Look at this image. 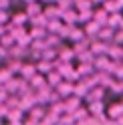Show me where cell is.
<instances>
[{
    "mask_svg": "<svg viewBox=\"0 0 123 125\" xmlns=\"http://www.w3.org/2000/svg\"><path fill=\"white\" fill-rule=\"evenodd\" d=\"M44 115V109L42 107H32V119H41Z\"/></svg>",
    "mask_w": 123,
    "mask_h": 125,
    "instance_id": "22",
    "label": "cell"
},
{
    "mask_svg": "<svg viewBox=\"0 0 123 125\" xmlns=\"http://www.w3.org/2000/svg\"><path fill=\"white\" fill-rule=\"evenodd\" d=\"M103 4H105V10H107V12H115V10H121L119 6H117V2H115V0H105Z\"/></svg>",
    "mask_w": 123,
    "mask_h": 125,
    "instance_id": "19",
    "label": "cell"
},
{
    "mask_svg": "<svg viewBox=\"0 0 123 125\" xmlns=\"http://www.w3.org/2000/svg\"><path fill=\"white\" fill-rule=\"evenodd\" d=\"M47 77H49V79H47V83L51 85V87H57V85H59L61 81H63V79H61V77H63V75H61V73L57 71V69H55V71H52V69H51V71L47 73Z\"/></svg>",
    "mask_w": 123,
    "mask_h": 125,
    "instance_id": "6",
    "label": "cell"
},
{
    "mask_svg": "<svg viewBox=\"0 0 123 125\" xmlns=\"http://www.w3.org/2000/svg\"><path fill=\"white\" fill-rule=\"evenodd\" d=\"M26 20V14H18V16H14V22L16 24H20V22H24Z\"/></svg>",
    "mask_w": 123,
    "mask_h": 125,
    "instance_id": "25",
    "label": "cell"
},
{
    "mask_svg": "<svg viewBox=\"0 0 123 125\" xmlns=\"http://www.w3.org/2000/svg\"><path fill=\"white\" fill-rule=\"evenodd\" d=\"M91 2H99V4H101V2H105V0H91Z\"/></svg>",
    "mask_w": 123,
    "mask_h": 125,
    "instance_id": "29",
    "label": "cell"
},
{
    "mask_svg": "<svg viewBox=\"0 0 123 125\" xmlns=\"http://www.w3.org/2000/svg\"><path fill=\"white\" fill-rule=\"evenodd\" d=\"M69 36L73 38V41H81V38H85V30H79V28H71V32H69Z\"/></svg>",
    "mask_w": 123,
    "mask_h": 125,
    "instance_id": "17",
    "label": "cell"
},
{
    "mask_svg": "<svg viewBox=\"0 0 123 125\" xmlns=\"http://www.w3.org/2000/svg\"><path fill=\"white\" fill-rule=\"evenodd\" d=\"M36 69H38L41 73H49L51 69H52V62H49V59H42V61L36 65Z\"/></svg>",
    "mask_w": 123,
    "mask_h": 125,
    "instance_id": "15",
    "label": "cell"
},
{
    "mask_svg": "<svg viewBox=\"0 0 123 125\" xmlns=\"http://www.w3.org/2000/svg\"><path fill=\"white\" fill-rule=\"evenodd\" d=\"M44 36H47V32L42 30V26H36L32 32H30V38H44Z\"/></svg>",
    "mask_w": 123,
    "mask_h": 125,
    "instance_id": "20",
    "label": "cell"
},
{
    "mask_svg": "<svg viewBox=\"0 0 123 125\" xmlns=\"http://www.w3.org/2000/svg\"><path fill=\"white\" fill-rule=\"evenodd\" d=\"M30 85L36 87V89H41L42 85H44V77L42 75H32V77H30Z\"/></svg>",
    "mask_w": 123,
    "mask_h": 125,
    "instance_id": "16",
    "label": "cell"
},
{
    "mask_svg": "<svg viewBox=\"0 0 123 125\" xmlns=\"http://www.w3.org/2000/svg\"><path fill=\"white\" fill-rule=\"evenodd\" d=\"M61 18H63L67 24H75V22L79 20V14H77L75 10H71V8H65L63 14H61Z\"/></svg>",
    "mask_w": 123,
    "mask_h": 125,
    "instance_id": "5",
    "label": "cell"
},
{
    "mask_svg": "<svg viewBox=\"0 0 123 125\" xmlns=\"http://www.w3.org/2000/svg\"><path fill=\"white\" fill-rule=\"evenodd\" d=\"M115 2H117V6H119V8H123V0H115Z\"/></svg>",
    "mask_w": 123,
    "mask_h": 125,
    "instance_id": "28",
    "label": "cell"
},
{
    "mask_svg": "<svg viewBox=\"0 0 123 125\" xmlns=\"http://www.w3.org/2000/svg\"><path fill=\"white\" fill-rule=\"evenodd\" d=\"M89 51L93 52L95 57H97V54H107V42L105 41H97L93 46H89Z\"/></svg>",
    "mask_w": 123,
    "mask_h": 125,
    "instance_id": "7",
    "label": "cell"
},
{
    "mask_svg": "<svg viewBox=\"0 0 123 125\" xmlns=\"http://www.w3.org/2000/svg\"><path fill=\"white\" fill-rule=\"evenodd\" d=\"M77 107H81V97L73 95V97H69V99L65 101V111H67V113H73Z\"/></svg>",
    "mask_w": 123,
    "mask_h": 125,
    "instance_id": "4",
    "label": "cell"
},
{
    "mask_svg": "<svg viewBox=\"0 0 123 125\" xmlns=\"http://www.w3.org/2000/svg\"><path fill=\"white\" fill-rule=\"evenodd\" d=\"M113 34H115V28H113V26H109V24H103V26H101V30L97 32L99 41H105V42H109L111 38H113Z\"/></svg>",
    "mask_w": 123,
    "mask_h": 125,
    "instance_id": "1",
    "label": "cell"
},
{
    "mask_svg": "<svg viewBox=\"0 0 123 125\" xmlns=\"http://www.w3.org/2000/svg\"><path fill=\"white\" fill-rule=\"evenodd\" d=\"M101 26L103 24H99L97 20H87V26H85V36H97V32L101 30Z\"/></svg>",
    "mask_w": 123,
    "mask_h": 125,
    "instance_id": "2",
    "label": "cell"
},
{
    "mask_svg": "<svg viewBox=\"0 0 123 125\" xmlns=\"http://www.w3.org/2000/svg\"><path fill=\"white\" fill-rule=\"evenodd\" d=\"M107 18H109V12H107L105 8H103V10H97V12L93 14V20H97L99 24H107Z\"/></svg>",
    "mask_w": 123,
    "mask_h": 125,
    "instance_id": "10",
    "label": "cell"
},
{
    "mask_svg": "<svg viewBox=\"0 0 123 125\" xmlns=\"http://www.w3.org/2000/svg\"><path fill=\"white\" fill-rule=\"evenodd\" d=\"M0 34H4V26H0Z\"/></svg>",
    "mask_w": 123,
    "mask_h": 125,
    "instance_id": "30",
    "label": "cell"
},
{
    "mask_svg": "<svg viewBox=\"0 0 123 125\" xmlns=\"http://www.w3.org/2000/svg\"><path fill=\"white\" fill-rule=\"evenodd\" d=\"M121 20H123V16L119 14V10H115V12H109V18H107V24H109V26H113V28H119Z\"/></svg>",
    "mask_w": 123,
    "mask_h": 125,
    "instance_id": "8",
    "label": "cell"
},
{
    "mask_svg": "<svg viewBox=\"0 0 123 125\" xmlns=\"http://www.w3.org/2000/svg\"><path fill=\"white\" fill-rule=\"evenodd\" d=\"M73 81H61L57 85V89H59V95H63V97H69V95H73Z\"/></svg>",
    "mask_w": 123,
    "mask_h": 125,
    "instance_id": "3",
    "label": "cell"
},
{
    "mask_svg": "<svg viewBox=\"0 0 123 125\" xmlns=\"http://www.w3.org/2000/svg\"><path fill=\"white\" fill-rule=\"evenodd\" d=\"M91 18H93V10H91V8L79 10V20H81V22H87V20H91Z\"/></svg>",
    "mask_w": 123,
    "mask_h": 125,
    "instance_id": "14",
    "label": "cell"
},
{
    "mask_svg": "<svg viewBox=\"0 0 123 125\" xmlns=\"http://www.w3.org/2000/svg\"><path fill=\"white\" fill-rule=\"evenodd\" d=\"M113 42H119V44H123V28H119L117 32L113 34Z\"/></svg>",
    "mask_w": 123,
    "mask_h": 125,
    "instance_id": "24",
    "label": "cell"
},
{
    "mask_svg": "<svg viewBox=\"0 0 123 125\" xmlns=\"http://www.w3.org/2000/svg\"><path fill=\"white\" fill-rule=\"evenodd\" d=\"M12 79V69H2L0 71V83H6Z\"/></svg>",
    "mask_w": 123,
    "mask_h": 125,
    "instance_id": "18",
    "label": "cell"
},
{
    "mask_svg": "<svg viewBox=\"0 0 123 125\" xmlns=\"http://www.w3.org/2000/svg\"><path fill=\"white\" fill-rule=\"evenodd\" d=\"M77 73H79L81 77H85V75H91L93 73V62H83V65L77 69Z\"/></svg>",
    "mask_w": 123,
    "mask_h": 125,
    "instance_id": "11",
    "label": "cell"
},
{
    "mask_svg": "<svg viewBox=\"0 0 123 125\" xmlns=\"http://www.w3.org/2000/svg\"><path fill=\"white\" fill-rule=\"evenodd\" d=\"M4 20H8V14H2V12H0V22H4Z\"/></svg>",
    "mask_w": 123,
    "mask_h": 125,
    "instance_id": "26",
    "label": "cell"
},
{
    "mask_svg": "<svg viewBox=\"0 0 123 125\" xmlns=\"http://www.w3.org/2000/svg\"><path fill=\"white\" fill-rule=\"evenodd\" d=\"M34 14H41V6L38 4H28V16H34Z\"/></svg>",
    "mask_w": 123,
    "mask_h": 125,
    "instance_id": "21",
    "label": "cell"
},
{
    "mask_svg": "<svg viewBox=\"0 0 123 125\" xmlns=\"http://www.w3.org/2000/svg\"><path fill=\"white\" fill-rule=\"evenodd\" d=\"M89 111L93 113V115H97V113H103V103H101V99H99V101H91Z\"/></svg>",
    "mask_w": 123,
    "mask_h": 125,
    "instance_id": "12",
    "label": "cell"
},
{
    "mask_svg": "<svg viewBox=\"0 0 123 125\" xmlns=\"http://www.w3.org/2000/svg\"><path fill=\"white\" fill-rule=\"evenodd\" d=\"M73 57H75V51H63V52H61V59H63V61H71Z\"/></svg>",
    "mask_w": 123,
    "mask_h": 125,
    "instance_id": "23",
    "label": "cell"
},
{
    "mask_svg": "<svg viewBox=\"0 0 123 125\" xmlns=\"http://www.w3.org/2000/svg\"><path fill=\"white\" fill-rule=\"evenodd\" d=\"M121 113H123V103H115L109 107V119H117Z\"/></svg>",
    "mask_w": 123,
    "mask_h": 125,
    "instance_id": "9",
    "label": "cell"
},
{
    "mask_svg": "<svg viewBox=\"0 0 123 125\" xmlns=\"http://www.w3.org/2000/svg\"><path fill=\"white\" fill-rule=\"evenodd\" d=\"M113 121H117V123H123V113H121V115L117 117V119H113Z\"/></svg>",
    "mask_w": 123,
    "mask_h": 125,
    "instance_id": "27",
    "label": "cell"
},
{
    "mask_svg": "<svg viewBox=\"0 0 123 125\" xmlns=\"http://www.w3.org/2000/svg\"><path fill=\"white\" fill-rule=\"evenodd\" d=\"M34 71H36V67H32V65H20V73L26 77V79H30V77L34 75Z\"/></svg>",
    "mask_w": 123,
    "mask_h": 125,
    "instance_id": "13",
    "label": "cell"
}]
</instances>
